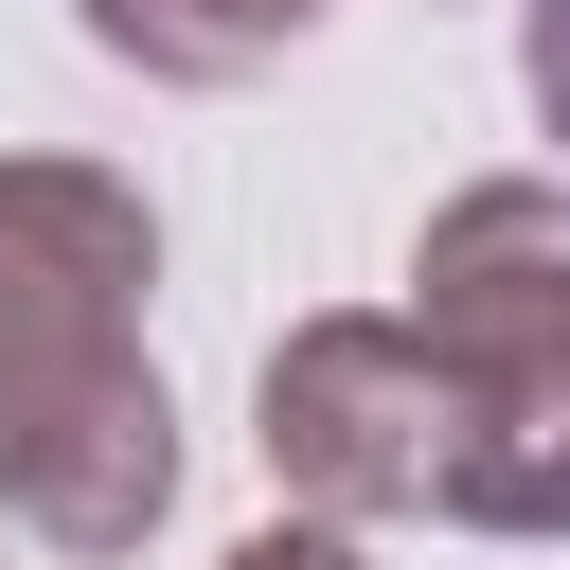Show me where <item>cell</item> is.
Here are the masks:
<instances>
[{"label": "cell", "instance_id": "cell-1", "mask_svg": "<svg viewBox=\"0 0 570 570\" xmlns=\"http://www.w3.org/2000/svg\"><path fill=\"white\" fill-rule=\"evenodd\" d=\"M178 499V410H160V356L142 321H53V338H0V517L71 570L142 552Z\"/></svg>", "mask_w": 570, "mask_h": 570}, {"label": "cell", "instance_id": "cell-2", "mask_svg": "<svg viewBox=\"0 0 570 570\" xmlns=\"http://www.w3.org/2000/svg\"><path fill=\"white\" fill-rule=\"evenodd\" d=\"M445 428H463V392H445L428 321L338 303V321L267 338V481L303 517H356V534L374 517H445Z\"/></svg>", "mask_w": 570, "mask_h": 570}, {"label": "cell", "instance_id": "cell-3", "mask_svg": "<svg viewBox=\"0 0 570 570\" xmlns=\"http://www.w3.org/2000/svg\"><path fill=\"white\" fill-rule=\"evenodd\" d=\"M142 285H160L142 178H107V160H0V338L142 321Z\"/></svg>", "mask_w": 570, "mask_h": 570}, {"label": "cell", "instance_id": "cell-4", "mask_svg": "<svg viewBox=\"0 0 570 570\" xmlns=\"http://www.w3.org/2000/svg\"><path fill=\"white\" fill-rule=\"evenodd\" d=\"M410 321L445 356L481 338H570V178H463L410 249Z\"/></svg>", "mask_w": 570, "mask_h": 570}, {"label": "cell", "instance_id": "cell-5", "mask_svg": "<svg viewBox=\"0 0 570 570\" xmlns=\"http://www.w3.org/2000/svg\"><path fill=\"white\" fill-rule=\"evenodd\" d=\"M445 392H463L445 517L463 534H570V338H481V356H445Z\"/></svg>", "mask_w": 570, "mask_h": 570}, {"label": "cell", "instance_id": "cell-6", "mask_svg": "<svg viewBox=\"0 0 570 570\" xmlns=\"http://www.w3.org/2000/svg\"><path fill=\"white\" fill-rule=\"evenodd\" d=\"M89 53H125L142 89H249L267 53L321 36V0H71Z\"/></svg>", "mask_w": 570, "mask_h": 570}, {"label": "cell", "instance_id": "cell-7", "mask_svg": "<svg viewBox=\"0 0 570 570\" xmlns=\"http://www.w3.org/2000/svg\"><path fill=\"white\" fill-rule=\"evenodd\" d=\"M214 570H374V552H356V517H267V534H232Z\"/></svg>", "mask_w": 570, "mask_h": 570}, {"label": "cell", "instance_id": "cell-8", "mask_svg": "<svg viewBox=\"0 0 570 570\" xmlns=\"http://www.w3.org/2000/svg\"><path fill=\"white\" fill-rule=\"evenodd\" d=\"M517 89H534V125L570 142V0H534V18H517Z\"/></svg>", "mask_w": 570, "mask_h": 570}]
</instances>
